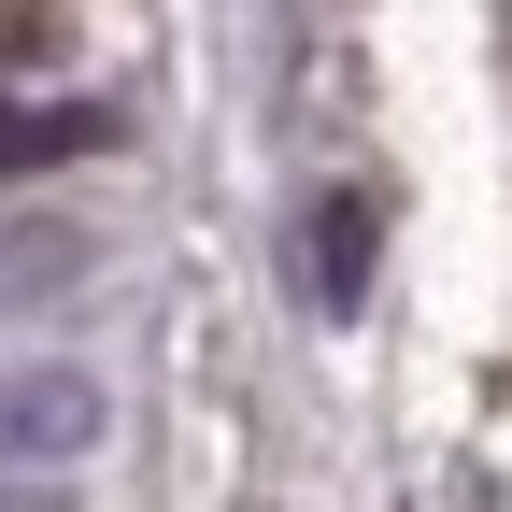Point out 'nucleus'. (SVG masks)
Returning <instances> with one entry per match:
<instances>
[{
    "mask_svg": "<svg viewBox=\"0 0 512 512\" xmlns=\"http://www.w3.org/2000/svg\"><path fill=\"white\" fill-rule=\"evenodd\" d=\"M100 427H114L100 370H57V356L0 370V470H72V456H100Z\"/></svg>",
    "mask_w": 512,
    "mask_h": 512,
    "instance_id": "f257e3e1",
    "label": "nucleus"
},
{
    "mask_svg": "<svg viewBox=\"0 0 512 512\" xmlns=\"http://www.w3.org/2000/svg\"><path fill=\"white\" fill-rule=\"evenodd\" d=\"M356 285H370V200H328L313 214V299L356 313Z\"/></svg>",
    "mask_w": 512,
    "mask_h": 512,
    "instance_id": "f03ea898",
    "label": "nucleus"
},
{
    "mask_svg": "<svg viewBox=\"0 0 512 512\" xmlns=\"http://www.w3.org/2000/svg\"><path fill=\"white\" fill-rule=\"evenodd\" d=\"M0 512H57V484H0Z\"/></svg>",
    "mask_w": 512,
    "mask_h": 512,
    "instance_id": "7ed1b4c3",
    "label": "nucleus"
}]
</instances>
